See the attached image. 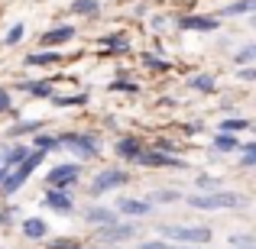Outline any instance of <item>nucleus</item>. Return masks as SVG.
<instances>
[{
	"label": "nucleus",
	"instance_id": "f257e3e1",
	"mask_svg": "<svg viewBox=\"0 0 256 249\" xmlns=\"http://www.w3.org/2000/svg\"><path fill=\"white\" fill-rule=\"evenodd\" d=\"M46 156H49V152H42V149H30V156H26L23 162L13 165L10 172H6V178L0 181V191H4L6 198H13V194H16L20 188H23L26 181H30V175L36 172L39 165H42V159H46Z\"/></svg>",
	"mask_w": 256,
	"mask_h": 249
},
{
	"label": "nucleus",
	"instance_id": "f03ea898",
	"mask_svg": "<svg viewBox=\"0 0 256 249\" xmlns=\"http://www.w3.org/2000/svg\"><path fill=\"white\" fill-rule=\"evenodd\" d=\"M188 204H192L194 211H230V207H244L246 198H244V194H237V191H224V188H218V191L192 194Z\"/></svg>",
	"mask_w": 256,
	"mask_h": 249
},
{
	"label": "nucleus",
	"instance_id": "7ed1b4c3",
	"mask_svg": "<svg viewBox=\"0 0 256 249\" xmlns=\"http://www.w3.org/2000/svg\"><path fill=\"white\" fill-rule=\"evenodd\" d=\"M58 149H68L75 152V159H88L100 156V136L98 133H58Z\"/></svg>",
	"mask_w": 256,
	"mask_h": 249
},
{
	"label": "nucleus",
	"instance_id": "20e7f679",
	"mask_svg": "<svg viewBox=\"0 0 256 249\" xmlns=\"http://www.w3.org/2000/svg\"><path fill=\"white\" fill-rule=\"evenodd\" d=\"M159 237L162 240H172L178 246H201L211 240V230L208 227H198V224H162L159 227Z\"/></svg>",
	"mask_w": 256,
	"mask_h": 249
},
{
	"label": "nucleus",
	"instance_id": "39448f33",
	"mask_svg": "<svg viewBox=\"0 0 256 249\" xmlns=\"http://www.w3.org/2000/svg\"><path fill=\"white\" fill-rule=\"evenodd\" d=\"M126 181H130V172H126V168H100L91 178L88 194H91V198H100V194H110V191H117V188H124Z\"/></svg>",
	"mask_w": 256,
	"mask_h": 249
},
{
	"label": "nucleus",
	"instance_id": "423d86ee",
	"mask_svg": "<svg viewBox=\"0 0 256 249\" xmlns=\"http://www.w3.org/2000/svg\"><path fill=\"white\" fill-rule=\"evenodd\" d=\"M82 178V162H62L52 165L46 172V188H62V191H72Z\"/></svg>",
	"mask_w": 256,
	"mask_h": 249
},
{
	"label": "nucleus",
	"instance_id": "0eeeda50",
	"mask_svg": "<svg viewBox=\"0 0 256 249\" xmlns=\"http://www.w3.org/2000/svg\"><path fill=\"white\" fill-rule=\"evenodd\" d=\"M136 165H143V168H178V172L188 168L185 159L172 156V152H162V149H146V146H143V152L136 156Z\"/></svg>",
	"mask_w": 256,
	"mask_h": 249
},
{
	"label": "nucleus",
	"instance_id": "6e6552de",
	"mask_svg": "<svg viewBox=\"0 0 256 249\" xmlns=\"http://www.w3.org/2000/svg\"><path fill=\"white\" fill-rule=\"evenodd\" d=\"M136 233H140L136 224H130V220H117V224H110V227H98V243L117 246V243H126V240H133Z\"/></svg>",
	"mask_w": 256,
	"mask_h": 249
},
{
	"label": "nucleus",
	"instance_id": "1a4fd4ad",
	"mask_svg": "<svg viewBox=\"0 0 256 249\" xmlns=\"http://www.w3.org/2000/svg\"><path fill=\"white\" fill-rule=\"evenodd\" d=\"M182 32H218L220 29V16H204V13H188V16L175 19Z\"/></svg>",
	"mask_w": 256,
	"mask_h": 249
},
{
	"label": "nucleus",
	"instance_id": "9d476101",
	"mask_svg": "<svg viewBox=\"0 0 256 249\" xmlns=\"http://www.w3.org/2000/svg\"><path fill=\"white\" fill-rule=\"evenodd\" d=\"M42 207H49L52 214H62V217H68V214L75 211V198H72V191H62V188H46Z\"/></svg>",
	"mask_w": 256,
	"mask_h": 249
},
{
	"label": "nucleus",
	"instance_id": "9b49d317",
	"mask_svg": "<svg viewBox=\"0 0 256 249\" xmlns=\"http://www.w3.org/2000/svg\"><path fill=\"white\" fill-rule=\"evenodd\" d=\"M75 36H78V29L72 23H58V26H52V29H46L42 36H39V42H42V49H58V45L72 42Z\"/></svg>",
	"mask_w": 256,
	"mask_h": 249
},
{
	"label": "nucleus",
	"instance_id": "f8f14e48",
	"mask_svg": "<svg viewBox=\"0 0 256 249\" xmlns=\"http://www.w3.org/2000/svg\"><path fill=\"white\" fill-rule=\"evenodd\" d=\"M82 217L91 227H110V224H117V220H120V214L114 211V207H104V204H88L84 211H82Z\"/></svg>",
	"mask_w": 256,
	"mask_h": 249
},
{
	"label": "nucleus",
	"instance_id": "ddd939ff",
	"mask_svg": "<svg viewBox=\"0 0 256 249\" xmlns=\"http://www.w3.org/2000/svg\"><path fill=\"white\" fill-rule=\"evenodd\" d=\"M117 214H126V217H150L152 214V204L146 198H117V207H114Z\"/></svg>",
	"mask_w": 256,
	"mask_h": 249
},
{
	"label": "nucleus",
	"instance_id": "4468645a",
	"mask_svg": "<svg viewBox=\"0 0 256 249\" xmlns=\"http://www.w3.org/2000/svg\"><path fill=\"white\" fill-rule=\"evenodd\" d=\"M114 152H117L124 162H136V156L143 152V139L133 136V133H126V136L117 139V146H114Z\"/></svg>",
	"mask_w": 256,
	"mask_h": 249
},
{
	"label": "nucleus",
	"instance_id": "2eb2a0df",
	"mask_svg": "<svg viewBox=\"0 0 256 249\" xmlns=\"http://www.w3.org/2000/svg\"><path fill=\"white\" fill-rule=\"evenodd\" d=\"M20 233H23V240H46L49 237V224L42 217H26L20 224Z\"/></svg>",
	"mask_w": 256,
	"mask_h": 249
},
{
	"label": "nucleus",
	"instance_id": "dca6fc26",
	"mask_svg": "<svg viewBox=\"0 0 256 249\" xmlns=\"http://www.w3.org/2000/svg\"><path fill=\"white\" fill-rule=\"evenodd\" d=\"M23 62L26 65H36V68H49V65L62 62V55H58V49H39V52H30Z\"/></svg>",
	"mask_w": 256,
	"mask_h": 249
},
{
	"label": "nucleus",
	"instance_id": "f3484780",
	"mask_svg": "<svg viewBox=\"0 0 256 249\" xmlns=\"http://www.w3.org/2000/svg\"><path fill=\"white\" fill-rule=\"evenodd\" d=\"M26 156H30V146H26V143H13L10 149H6L4 156H0V165H4L6 172H10V168H13V165H20Z\"/></svg>",
	"mask_w": 256,
	"mask_h": 249
},
{
	"label": "nucleus",
	"instance_id": "a211bd4d",
	"mask_svg": "<svg viewBox=\"0 0 256 249\" xmlns=\"http://www.w3.org/2000/svg\"><path fill=\"white\" fill-rule=\"evenodd\" d=\"M250 13H256V0H234L220 6V16H250Z\"/></svg>",
	"mask_w": 256,
	"mask_h": 249
},
{
	"label": "nucleus",
	"instance_id": "6ab92c4d",
	"mask_svg": "<svg viewBox=\"0 0 256 249\" xmlns=\"http://www.w3.org/2000/svg\"><path fill=\"white\" fill-rule=\"evenodd\" d=\"M150 201L152 207L156 204H175V201H182V194H178V188H159V191H150Z\"/></svg>",
	"mask_w": 256,
	"mask_h": 249
},
{
	"label": "nucleus",
	"instance_id": "aec40b11",
	"mask_svg": "<svg viewBox=\"0 0 256 249\" xmlns=\"http://www.w3.org/2000/svg\"><path fill=\"white\" fill-rule=\"evenodd\" d=\"M75 16H98L100 13V0H72L68 6Z\"/></svg>",
	"mask_w": 256,
	"mask_h": 249
},
{
	"label": "nucleus",
	"instance_id": "412c9836",
	"mask_svg": "<svg viewBox=\"0 0 256 249\" xmlns=\"http://www.w3.org/2000/svg\"><path fill=\"white\" fill-rule=\"evenodd\" d=\"M20 91L30 97H52V84L49 81H20Z\"/></svg>",
	"mask_w": 256,
	"mask_h": 249
},
{
	"label": "nucleus",
	"instance_id": "4be33fe9",
	"mask_svg": "<svg viewBox=\"0 0 256 249\" xmlns=\"http://www.w3.org/2000/svg\"><path fill=\"white\" fill-rule=\"evenodd\" d=\"M214 149H218V152H237L240 149L237 133H220L218 130V136H214Z\"/></svg>",
	"mask_w": 256,
	"mask_h": 249
},
{
	"label": "nucleus",
	"instance_id": "5701e85b",
	"mask_svg": "<svg viewBox=\"0 0 256 249\" xmlns=\"http://www.w3.org/2000/svg\"><path fill=\"white\" fill-rule=\"evenodd\" d=\"M100 45H104V49H114V52H126L130 49V39H126V32H107V36L100 39Z\"/></svg>",
	"mask_w": 256,
	"mask_h": 249
},
{
	"label": "nucleus",
	"instance_id": "b1692460",
	"mask_svg": "<svg viewBox=\"0 0 256 249\" xmlns=\"http://www.w3.org/2000/svg\"><path fill=\"white\" fill-rule=\"evenodd\" d=\"M253 62H256V42H246V45H240V49L234 52V65H237V68L253 65Z\"/></svg>",
	"mask_w": 256,
	"mask_h": 249
},
{
	"label": "nucleus",
	"instance_id": "393cba45",
	"mask_svg": "<svg viewBox=\"0 0 256 249\" xmlns=\"http://www.w3.org/2000/svg\"><path fill=\"white\" fill-rule=\"evenodd\" d=\"M188 87L198 91V94H211L218 84H214V75H192V78H188Z\"/></svg>",
	"mask_w": 256,
	"mask_h": 249
},
{
	"label": "nucleus",
	"instance_id": "a878e982",
	"mask_svg": "<svg viewBox=\"0 0 256 249\" xmlns=\"http://www.w3.org/2000/svg\"><path fill=\"white\" fill-rule=\"evenodd\" d=\"M42 130V120H20L16 126H10L6 136H30V133H39Z\"/></svg>",
	"mask_w": 256,
	"mask_h": 249
},
{
	"label": "nucleus",
	"instance_id": "bb28decb",
	"mask_svg": "<svg viewBox=\"0 0 256 249\" xmlns=\"http://www.w3.org/2000/svg\"><path fill=\"white\" fill-rule=\"evenodd\" d=\"M32 146L36 149H42V152H52V149H58V136H52V133H32Z\"/></svg>",
	"mask_w": 256,
	"mask_h": 249
},
{
	"label": "nucleus",
	"instance_id": "cd10ccee",
	"mask_svg": "<svg viewBox=\"0 0 256 249\" xmlns=\"http://www.w3.org/2000/svg\"><path fill=\"white\" fill-rule=\"evenodd\" d=\"M250 130V120L244 117H224L220 120V133H246Z\"/></svg>",
	"mask_w": 256,
	"mask_h": 249
},
{
	"label": "nucleus",
	"instance_id": "c85d7f7f",
	"mask_svg": "<svg viewBox=\"0 0 256 249\" xmlns=\"http://www.w3.org/2000/svg\"><path fill=\"white\" fill-rule=\"evenodd\" d=\"M23 39H26V23H13L4 36V45H20Z\"/></svg>",
	"mask_w": 256,
	"mask_h": 249
},
{
	"label": "nucleus",
	"instance_id": "c756f323",
	"mask_svg": "<svg viewBox=\"0 0 256 249\" xmlns=\"http://www.w3.org/2000/svg\"><path fill=\"white\" fill-rule=\"evenodd\" d=\"M136 249H198V246H178V243H169V240H146Z\"/></svg>",
	"mask_w": 256,
	"mask_h": 249
},
{
	"label": "nucleus",
	"instance_id": "7c9ffc66",
	"mask_svg": "<svg viewBox=\"0 0 256 249\" xmlns=\"http://www.w3.org/2000/svg\"><path fill=\"white\" fill-rule=\"evenodd\" d=\"M240 149H244L240 165H244V168H253L256 165V143H253V139H246V143H240Z\"/></svg>",
	"mask_w": 256,
	"mask_h": 249
},
{
	"label": "nucleus",
	"instance_id": "2f4dec72",
	"mask_svg": "<svg viewBox=\"0 0 256 249\" xmlns=\"http://www.w3.org/2000/svg\"><path fill=\"white\" fill-rule=\"evenodd\" d=\"M110 91H117V94H136L140 91V84L136 81H130V78H117V81H110Z\"/></svg>",
	"mask_w": 256,
	"mask_h": 249
},
{
	"label": "nucleus",
	"instance_id": "473e14b6",
	"mask_svg": "<svg viewBox=\"0 0 256 249\" xmlns=\"http://www.w3.org/2000/svg\"><path fill=\"white\" fill-rule=\"evenodd\" d=\"M230 249H256V240L250 233H237V237H230Z\"/></svg>",
	"mask_w": 256,
	"mask_h": 249
},
{
	"label": "nucleus",
	"instance_id": "72a5a7b5",
	"mask_svg": "<svg viewBox=\"0 0 256 249\" xmlns=\"http://www.w3.org/2000/svg\"><path fill=\"white\" fill-rule=\"evenodd\" d=\"M143 65H146L150 71H169V68H172L169 62H162V58H159V55H152V52H150V55H143Z\"/></svg>",
	"mask_w": 256,
	"mask_h": 249
},
{
	"label": "nucleus",
	"instance_id": "f704fd0d",
	"mask_svg": "<svg viewBox=\"0 0 256 249\" xmlns=\"http://www.w3.org/2000/svg\"><path fill=\"white\" fill-rule=\"evenodd\" d=\"M88 104V94H72V97H56V107H82Z\"/></svg>",
	"mask_w": 256,
	"mask_h": 249
},
{
	"label": "nucleus",
	"instance_id": "c9c22d12",
	"mask_svg": "<svg viewBox=\"0 0 256 249\" xmlns=\"http://www.w3.org/2000/svg\"><path fill=\"white\" fill-rule=\"evenodd\" d=\"M220 185H224V181L214 178V175H198V188H201V191H218Z\"/></svg>",
	"mask_w": 256,
	"mask_h": 249
},
{
	"label": "nucleus",
	"instance_id": "e433bc0d",
	"mask_svg": "<svg viewBox=\"0 0 256 249\" xmlns=\"http://www.w3.org/2000/svg\"><path fill=\"white\" fill-rule=\"evenodd\" d=\"M0 113H13V97L6 87H0Z\"/></svg>",
	"mask_w": 256,
	"mask_h": 249
},
{
	"label": "nucleus",
	"instance_id": "4c0bfd02",
	"mask_svg": "<svg viewBox=\"0 0 256 249\" xmlns=\"http://www.w3.org/2000/svg\"><path fill=\"white\" fill-rule=\"evenodd\" d=\"M49 249H84V246L78 243V240H52Z\"/></svg>",
	"mask_w": 256,
	"mask_h": 249
},
{
	"label": "nucleus",
	"instance_id": "58836bf2",
	"mask_svg": "<svg viewBox=\"0 0 256 249\" xmlns=\"http://www.w3.org/2000/svg\"><path fill=\"white\" fill-rule=\"evenodd\" d=\"M237 75H240V81H256V68H253V65H244Z\"/></svg>",
	"mask_w": 256,
	"mask_h": 249
},
{
	"label": "nucleus",
	"instance_id": "ea45409f",
	"mask_svg": "<svg viewBox=\"0 0 256 249\" xmlns=\"http://www.w3.org/2000/svg\"><path fill=\"white\" fill-rule=\"evenodd\" d=\"M166 26V16H152V29H162Z\"/></svg>",
	"mask_w": 256,
	"mask_h": 249
}]
</instances>
